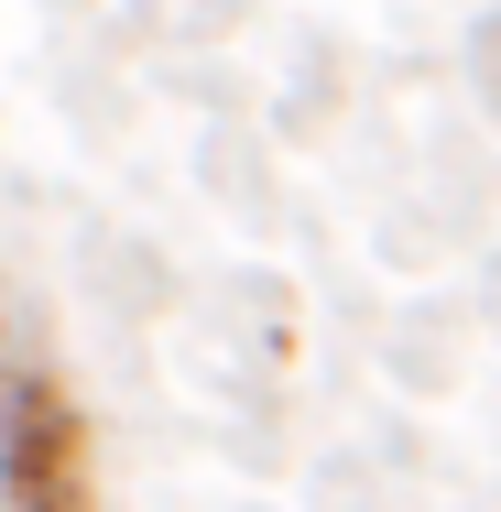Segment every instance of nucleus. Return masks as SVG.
<instances>
[{
	"label": "nucleus",
	"instance_id": "obj_1",
	"mask_svg": "<svg viewBox=\"0 0 501 512\" xmlns=\"http://www.w3.org/2000/svg\"><path fill=\"white\" fill-rule=\"evenodd\" d=\"M0 512H99V436L55 371L0 382Z\"/></svg>",
	"mask_w": 501,
	"mask_h": 512
}]
</instances>
